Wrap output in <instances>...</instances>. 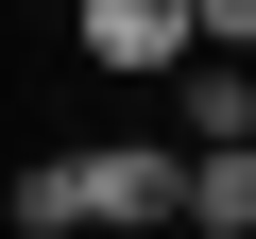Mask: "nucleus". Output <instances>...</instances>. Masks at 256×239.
I'll return each instance as SVG.
<instances>
[{"label": "nucleus", "mask_w": 256, "mask_h": 239, "mask_svg": "<svg viewBox=\"0 0 256 239\" xmlns=\"http://www.w3.org/2000/svg\"><path fill=\"white\" fill-rule=\"evenodd\" d=\"M68 205H86V239H171V137H102V154H68Z\"/></svg>", "instance_id": "obj_1"}, {"label": "nucleus", "mask_w": 256, "mask_h": 239, "mask_svg": "<svg viewBox=\"0 0 256 239\" xmlns=\"http://www.w3.org/2000/svg\"><path fill=\"white\" fill-rule=\"evenodd\" d=\"M68 52L102 86H171L188 68V0H68Z\"/></svg>", "instance_id": "obj_2"}, {"label": "nucleus", "mask_w": 256, "mask_h": 239, "mask_svg": "<svg viewBox=\"0 0 256 239\" xmlns=\"http://www.w3.org/2000/svg\"><path fill=\"white\" fill-rule=\"evenodd\" d=\"M256 239V137H205V154H171V239Z\"/></svg>", "instance_id": "obj_3"}, {"label": "nucleus", "mask_w": 256, "mask_h": 239, "mask_svg": "<svg viewBox=\"0 0 256 239\" xmlns=\"http://www.w3.org/2000/svg\"><path fill=\"white\" fill-rule=\"evenodd\" d=\"M171 120H188L171 154H205V137H256V52H188V68H171Z\"/></svg>", "instance_id": "obj_4"}, {"label": "nucleus", "mask_w": 256, "mask_h": 239, "mask_svg": "<svg viewBox=\"0 0 256 239\" xmlns=\"http://www.w3.org/2000/svg\"><path fill=\"white\" fill-rule=\"evenodd\" d=\"M0 222H18V239H86V205H68V154H34L18 188H0Z\"/></svg>", "instance_id": "obj_5"}, {"label": "nucleus", "mask_w": 256, "mask_h": 239, "mask_svg": "<svg viewBox=\"0 0 256 239\" xmlns=\"http://www.w3.org/2000/svg\"><path fill=\"white\" fill-rule=\"evenodd\" d=\"M188 52H256V0H188Z\"/></svg>", "instance_id": "obj_6"}]
</instances>
